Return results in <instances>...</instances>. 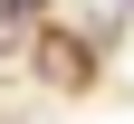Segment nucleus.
I'll return each instance as SVG.
<instances>
[{
	"instance_id": "obj_2",
	"label": "nucleus",
	"mask_w": 134,
	"mask_h": 124,
	"mask_svg": "<svg viewBox=\"0 0 134 124\" xmlns=\"http://www.w3.org/2000/svg\"><path fill=\"white\" fill-rule=\"evenodd\" d=\"M0 10H10V19H38V10H48V0H0Z\"/></svg>"
},
{
	"instance_id": "obj_1",
	"label": "nucleus",
	"mask_w": 134,
	"mask_h": 124,
	"mask_svg": "<svg viewBox=\"0 0 134 124\" xmlns=\"http://www.w3.org/2000/svg\"><path fill=\"white\" fill-rule=\"evenodd\" d=\"M38 76H48V86H86V48L67 38V29H58V38L38 29Z\"/></svg>"
}]
</instances>
